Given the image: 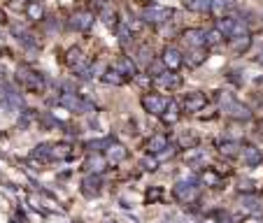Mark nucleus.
<instances>
[{
    "mask_svg": "<svg viewBox=\"0 0 263 223\" xmlns=\"http://www.w3.org/2000/svg\"><path fill=\"white\" fill-rule=\"evenodd\" d=\"M221 105H224V112L228 114L231 119H235V121H249L252 119V109L244 105V103H240V100H235L233 96H221Z\"/></svg>",
    "mask_w": 263,
    "mask_h": 223,
    "instance_id": "f257e3e1",
    "label": "nucleus"
},
{
    "mask_svg": "<svg viewBox=\"0 0 263 223\" xmlns=\"http://www.w3.org/2000/svg\"><path fill=\"white\" fill-rule=\"evenodd\" d=\"M217 31L224 35V37H231V40H238V37H244L247 35V26L240 21V19H233V17H224L217 23Z\"/></svg>",
    "mask_w": 263,
    "mask_h": 223,
    "instance_id": "f03ea898",
    "label": "nucleus"
},
{
    "mask_svg": "<svg viewBox=\"0 0 263 223\" xmlns=\"http://www.w3.org/2000/svg\"><path fill=\"white\" fill-rule=\"evenodd\" d=\"M58 105L65 107V109H70V112H94L95 109L94 103L79 98L77 93H63V96L58 98Z\"/></svg>",
    "mask_w": 263,
    "mask_h": 223,
    "instance_id": "7ed1b4c3",
    "label": "nucleus"
},
{
    "mask_svg": "<svg viewBox=\"0 0 263 223\" xmlns=\"http://www.w3.org/2000/svg\"><path fill=\"white\" fill-rule=\"evenodd\" d=\"M142 107H145V112L154 114V117H163V112L168 107V100L156 96V93H147V96H142Z\"/></svg>",
    "mask_w": 263,
    "mask_h": 223,
    "instance_id": "20e7f679",
    "label": "nucleus"
},
{
    "mask_svg": "<svg viewBox=\"0 0 263 223\" xmlns=\"http://www.w3.org/2000/svg\"><path fill=\"white\" fill-rule=\"evenodd\" d=\"M172 193H175V198H177L179 202H184V205H189V202H193L196 198H198V189H196L193 184H189V181H179V184H175Z\"/></svg>",
    "mask_w": 263,
    "mask_h": 223,
    "instance_id": "39448f33",
    "label": "nucleus"
},
{
    "mask_svg": "<svg viewBox=\"0 0 263 223\" xmlns=\"http://www.w3.org/2000/svg\"><path fill=\"white\" fill-rule=\"evenodd\" d=\"M170 17H172V10L161 7V5H149L147 10L142 12V19L151 23H163V21H168Z\"/></svg>",
    "mask_w": 263,
    "mask_h": 223,
    "instance_id": "423d86ee",
    "label": "nucleus"
},
{
    "mask_svg": "<svg viewBox=\"0 0 263 223\" xmlns=\"http://www.w3.org/2000/svg\"><path fill=\"white\" fill-rule=\"evenodd\" d=\"M94 23V14L91 12H75L70 17V28L73 31H89Z\"/></svg>",
    "mask_w": 263,
    "mask_h": 223,
    "instance_id": "0eeeda50",
    "label": "nucleus"
},
{
    "mask_svg": "<svg viewBox=\"0 0 263 223\" xmlns=\"http://www.w3.org/2000/svg\"><path fill=\"white\" fill-rule=\"evenodd\" d=\"M205 105H207V98L198 93V91H191L184 98V112H200Z\"/></svg>",
    "mask_w": 263,
    "mask_h": 223,
    "instance_id": "6e6552de",
    "label": "nucleus"
},
{
    "mask_svg": "<svg viewBox=\"0 0 263 223\" xmlns=\"http://www.w3.org/2000/svg\"><path fill=\"white\" fill-rule=\"evenodd\" d=\"M19 82H21L23 86H28V88H42L44 82H42V77L40 74H35L31 72V70H19Z\"/></svg>",
    "mask_w": 263,
    "mask_h": 223,
    "instance_id": "1a4fd4ad",
    "label": "nucleus"
},
{
    "mask_svg": "<svg viewBox=\"0 0 263 223\" xmlns=\"http://www.w3.org/2000/svg\"><path fill=\"white\" fill-rule=\"evenodd\" d=\"M128 156L126 147H121V144H107V163H114V165H119V163H124Z\"/></svg>",
    "mask_w": 263,
    "mask_h": 223,
    "instance_id": "9d476101",
    "label": "nucleus"
},
{
    "mask_svg": "<svg viewBox=\"0 0 263 223\" xmlns=\"http://www.w3.org/2000/svg\"><path fill=\"white\" fill-rule=\"evenodd\" d=\"M114 70L121 74V77H135V72H137L135 63H133V61H131L128 56H121V58L116 61V63H114Z\"/></svg>",
    "mask_w": 263,
    "mask_h": 223,
    "instance_id": "9b49d317",
    "label": "nucleus"
},
{
    "mask_svg": "<svg viewBox=\"0 0 263 223\" xmlns=\"http://www.w3.org/2000/svg\"><path fill=\"white\" fill-rule=\"evenodd\" d=\"M161 61H163L166 68H170V70H177L179 65H182V53H179L175 47H168V49L163 51V58H161Z\"/></svg>",
    "mask_w": 263,
    "mask_h": 223,
    "instance_id": "f8f14e48",
    "label": "nucleus"
},
{
    "mask_svg": "<svg viewBox=\"0 0 263 223\" xmlns=\"http://www.w3.org/2000/svg\"><path fill=\"white\" fill-rule=\"evenodd\" d=\"M184 42L189 44V47L200 49V47L205 44V31H198V28H191V31H187V33H184Z\"/></svg>",
    "mask_w": 263,
    "mask_h": 223,
    "instance_id": "ddd939ff",
    "label": "nucleus"
},
{
    "mask_svg": "<svg viewBox=\"0 0 263 223\" xmlns=\"http://www.w3.org/2000/svg\"><path fill=\"white\" fill-rule=\"evenodd\" d=\"M242 158H244V163H247L249 168H256V165L263 160V154H261V149H256V147H244Z\"/></svg>",
    "mask_w": 263,
    "mask_h": 223,
    "instance_id": "4468645a",
    "label": "nucleus"
},
{
    "mask_svg": "<svg viewBox=\"0 0 263 223\" xmlns=\"http://www.w3.org/2000/svg\"><path fill=\"white\" fill-rule=\"evenodd\" d=\"M156 82L161 86H166V88H179L182 86V77L175 72H163L161 77H156Z\"/></svg>",
    "mask_w": 263,
    "mask_h": 223,
    "instance_id": "2eb2a0df",
    "label": "nucleus"
},
{
    "mask_svg": "<svg viewBox=\"0 0 263 223\" xmlns=\"http://www.w3.org/2000/svg\"><path fill=\"white\" fill-rule=\"evenodd\" d=\"M231 0H212V7H210V12L217 17V19H224L226 17V12L231 10Z\"/></svg>",
    "mask_w": 263,
    "mask_h": 223,
    "instance_id": "dca6fc26",
    "label": "nucleus"
},
{
    "mask_svg": "<svg viewBox=\"0 0 263 223\" xmlns=\"http://www.w3.org/2000/svg\"><path fill=\"white\" fill-rule=\"evenodd\" d=\"M147 149H149V154H161L163 149H168V137L166 135H154V137L149 139Z\"/></svg>",
    "mask_w": 263,
    "mask_h": 223,
    "instance_id": "f3484780",
    "label": "nucleus"
},
{
    "mask_svg": "<svg viewBox=\"0 0 263 223\" xmlns=\"http://www.w3.org/2000/svg\"><path fill=\"white\" fill-rule=\"evenodd\" d=\"M68 65H70L73 70L82 68V65H84V53L79 51V49H70V51H68Z\"/></svg>",
    "mask_w": 263,
    "mask_h": 223,
    "instance_id": "a211bd4d",
    "label": "nucleus"
},
{
    "mask_svg": "<svg viewBox=\"0 0 263 223\" xmlns=\"http://www.w3.org/2000/svg\"><path fill=\"white\" fill-rule=\"evenodd\" d=\"M184 5L193 12H207L212 7V0H184Z\"/></svg>",
    "mask_w": 263,
    "mask_h": 223,
    "instance_id": "6ab92c4d",
    "label": "nucleus"
},
{
    "mask_svg": "<svg viewBox=\"0 0 263 223\" xmlns=\"http://www.w3.org/2000/svg\"><path fill=\"white\" fill-rule=\"evenodd\" d=\"M26 14H28V19H33V21H40L42 19V5L40 2H28V7H26Z\"/></svg>",
    "mask_w": 263,
    "mask_h": 223,
    "instance_id": "aec40b11",
    "label": "nucleus"
},
{
    "mask_svg": "<svg viewBox=\"0 0 263 223\" xmlns=\"http://www.w3.org/2000/svg\"><path fill=\"white\" fill-rule=\"evenodd\" d=\"M179 119V109L175 103H168V107H166V112H163V121L166 123H177Z\"/></svg>",
    "mask_w": 263,
    "mask_h": 223,
    "instance_id": "412c9836",
    "label": "nucleus"
},
{
    "mask_svg": "<svg viewBox=\"0 0 263 223\" xmlns=\"http://www.w3.org/2000/svg\"><path fill=\"white\" fill-rule=\"evenodd\" d=\"M54 156V151L49 144H40V147L33 149V158H40V160H49Z\"/></svg>",
    "mask_w": 263,
    "mask_h": 223,
    "instance_id": "4be33fe9",
    "label": "nucleus"
},
{
    "mask_svg": "<svg viewBox=\"0 0 263 223\" xmlns=\"http://www.w3.org/2000/svg\"><path fill=\"white\" fill-rule=\"evenodd\" d=\"M103 165H105V158L103 156H91V158L86 160V170H91V172H100Z\"/></svg>",
    "mask_w": 263,
    "mask_h": 223,
    "instance_id": "5701e85b",
    "label": "nucleus"
},
{
    "mask_svg": "<svg viewBox=\"0 0 263 223\" xmlns=\"http://www.w3.org/2000/svg\"><path fill=\"white\" fill-rule=\"evenodd\" d=\"M103 186V181H100V177H86L84 179V191L86 193H98V189Z\"/></svg>",
    "mask_w": 263,
    "mask_h": 223,
    "instance_id": "b1692460",
    "label": "nucleus"
},
{
    "mask_svg": "<svg viewBox=\"0 0 263 223\" xmlns=\"http://www.w3.org/2000/svg\"><path fill=\"white\" fill-rule=\"evenodd\" d=\"M249 44H252V37H247V35H244V37H238V40L233 42V51H235V53L247 51V49H249Z\"/></svg>",
    "mask_w": 263,
    "mask_h": 223,
    "instance_id": "393cba45",
    "label": "nucleus"
},
{
    "mask_svg": "<svg viewBox=\"0 0 263 223\" xmlns=\"http://www.w3.org/2000/svg\"><path fill=\"white\" fill-rule=\"evenodd\" d=\"M151 56H154V53H151V49H149L147 44H142V47H137V61H140V63H151Z\"/></svg>",
    "mask_w": 263,
    "mask_h": 223,
    "instance_id": "a878e982",
    "label": "nucleus"
},
{
    "mask_svg": "<svg viewBox=\"0 0 263 223\" xmlns=\"http://www.w3.org/2000/svg\"><path fill=\"white\" fill-rule=\"evenodd\" d=\"M154 72V77H161V74L166 72V65H163V61H151L149 63V74Z\"/></svg>",
    "mask_w": 263,
    "mask_h": 223,
    "instance_id": "bb28decb",
    "label": "nucleus"
},
{
    "mask_svg": "<svg viewBox=\"0 0 263 223\" xmlns=\"http://www.w3.org/2000/svg\"><path fill=\"white\" fill-rule=\"evenodd\" d=\"M221 37H224V35H221V33L217 31V28H214V31L205 33V44H219V42H221Z\"/></svg>",
    "mask_w": 263,
    "mask_h": 223,
    "instance_id": "cd10ccee",
    "label": "nucleus"
},
{
    "mask_svg": "<svg viewBox=\"0 0 263 223\" xmlns=\"http://www.w3.org/2000/svg\"><path fill=\"white\" fill-rule=\"evenodd\" d=\"M103 79H105L107 84H121V82H124V77L116 72V70H110V72H105V77H103Z\"/></svg>",
    "mask_w": 263,
    "mask_h": 223,
    "instance_id": "c85d7f7f",
    "label": "nucleus"
},
{
    "mask_svg": "<svg viewBox=\"0 0 263 223\" xmlns=\"http://www.w3.org/2000/svg\"><path fill=\"white\" fill-rule=\"evenodd\" d=\"M203 61H205V53H203V49H193V51H191L189 63H191V65H200Z\"/></svg>",
    "mask_w": 263,
    "mask_h": 223,
    "instance_id": "c756f323",
    "label": "nucleus"
},
{
    "mask_svg": "<svg viewBox=\"0 0 263 223\" xmlns=\"http://www.w3.org/2000/svg\"><path fill=\"white\" fill-rule=\"evenodd\" d=\"M103 70H105V65H103V63H95L94 68L89 70V72H84V77H100V72H103Z\"/></svg>",
    "mask_w": 263,
    "mask_h": 223,
    "instance_id": "7c9ffc66",
    "label": "nucleus"
},
{
    "mask_svg": "<svg viewBox=\"0 0 263 223\" xmlns=\"http://www.w3.org/2000/svg\"><path fill=\"white\" fill-rule=\"evenodd\" d=\"M203 181H207V184H212V186H217V184H219V177H217L214 172H205V174H203Z\"/></svg>",
    "mask_w": 263,
    "mask_h": 223,
    "instance_id": "2f4dec72",
    "label": "nucleus"
},
{
    "mask_svg": "<svg viewBox=\"0 0 263 223\" xmlns=\"http://www.w3.org/2000/svg\"><path fill=\"white\" fill-rule=\"evenodd\" d=\"M179 142H182V147H196V142H198V139L193 137V135H184Z\"/></svg>",
    "mask_w": 263,
    "mask_h": 223,
    "instance_id": "473e14b6",
    "label": "nucleus"
},
{
    "mask_svg": "<svg viewBox=\"0 0 263 223\" xmlns=\"http://www.w3.org/2000/svg\"><path fill=\"white\" fill-rule=\"evenodd\" d=\"M142 165H145V170H156L158 160L156 158H145V160H142Z\"/></svg>",
    "mask_w": 263,
    "mask_h": 223,
    "instance_id": "72a5a7b5",
    "label": "nucleus"
},
{
    "mask_svg": "<svg viewBox=\"0 0 263 223\" xmlns=\"http://www.w3.org/2000/svg\"><path fill=\"white\" fill-rule=\"evenodd\" d=\"M242 207H247L249 212H254V209L259 207V202L254 200V198H247V200H242Z\"/></svg>",
    "mask_w": 263,
    "mask_h": 223,
    "instance_id": "f704fd0d",
    "label": "nucleus"
},
{
    "mask_svg": "<svg viewBox=\"0 0 263 223\" xmlns=\"http://www.w3.org/2000/svg\"><path fill=\"white\" fill-rule=\"evenodd\" d=\"M128 40H131V33H128L126 28H121V31H119V42H121V44H128Z\"/></svg>",
    "mask_w": 263,
    "mask_h": 223,
    "instance_id": "c9c22d12",
    "label": "nucleus"
},
{
    "mask_svg": "<svg viewBox=\"0 0 263 223\" xmlns=\"http://www.w3.org/2000/svg\"><path fill=\"white\" fill-rule=\"evenodd\" d=\"M221 151L231 156V154H235V144H233V142H226V144H221Z\"/></svg>",
    "mask_w": 263,
    "mask_h": 223,
    "instance_id": "e433bc0d",
    "label": "nucleus"
},
{
    "mask_svg": "<svg viewBox=\"0 0 263 223\" xmlns=\"http://www.w3.org/2000/svg\"><path fill=\"white\" fill-rule=\"evenodd\" d=\"M44 31L54 33V31H56V21H47V23H44Z\"/></svg>",
    "mask_w": 263,
    "mask_h": 223,
    "instance_id": "4c0bfd02",
    "label": "nucleus"
},
{
    "mask_svg": "<svg viewBox=\"0 0 263 223\" xmlns=\"http://www.w3.org/2000/svg\"><path fill=\"white\" fill-rule=\"evenodd\" d=\"M0 21H5V12L0 10Z\"/></svg>",
    "mask_w": 263,
    "mask_h": 223,
    "instance_id": "58836bf2",
    "label": "nucleus"
},
{
    "mask_svg": "<svg viewBox=\"0 0 263 223\" xmlns=\"http://www.w3.org/2000/svg\"><path fill=\"white\" fill-rule=\"evenodd\" d=\"M259 61H261V63H263V51H261V53H259Z\"/></svg>",
    "mask_w": 263,
    "mask_h": 223,
    "instance_id": "ea45409f",
    "label": "nucleus"
}]
</instances>
